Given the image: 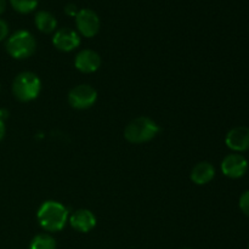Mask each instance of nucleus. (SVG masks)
<instances>
[{"label":"nucleus","mask_w":249,"mask_h":249,"mask_svg":"<svg viewBox=\"0 0 249 249\" xmlns=\"http://www.w3.org/2000/svg\"><path fill=\"white\" fill-rule=\"evenodd\" d=\"M39 225L49 232H57L65 228L68 220V209L56 201H46L36 213Z\"/></svg>","instance_id":"obj_1"},{"label":"nucleus","mask_w":249,"mask_h":249,"mask_svg":"<svg viewBox=\"0 0 249 249\" xmlns=\"http://www.w3.org/2000/svg\"><path fill=\"white\" fill-rule=\"evenodd\" d=\"M160 133V126L148 117H138L126 125L124 138L131 143H143L152 140Z\"/></svg>","instance_id":"obj_2"},{"label":"nucleus","mask_w":249,"mask_h":249,"mask_svg":"<svg viewBox=\"0 0 249 249\" xmlns=\"http://www.w3.org/2000/svg\"><path fill=\"white\" fill-rule=\"evenodd\" d=\"M41 82L33 72H22L12 83V92L21 102H29L36 99L40 94Z\"/></svg>","instance_id":"obj_3"},{"label":"nucleus","mask_w":249,"mask_h":249,"mask_svg":"<svg viewBox=\"0 0 249 249\" xmlns=\"http://www.w3.org/2000/svg\"><path fill=\"white\" fill-rule=\"evenodd\" d=\"M36 43L33 34L28 31H18L12 34L6 43V50L16 60H24L36 51Z\"/></svg>","instance_id":"obj_4"},{"label":"nucleus","mask_w":249,"mask_h":249,"mask_svg":"<svg viewBox=\"0 0 249 249\" xmlns=\"http://www.w3.org/2000/svg\"><path fill=\"white\" fill-rule=\"evenodd\" d=\"M97 100V91L88 84H80L73 88L68 94V102L75 109L90 108Z\"/></svg>","instance_id":"obj_5"},{"label":"nucleus","mask_w":249,"mask_h":249,"mask_svg":"<svg viewBox=\"0 0 249 249\" xmlns=\"http://www.w3.org/2000/svg\"><path fill=\"white\" fill-rule=\"evenodd\" d=\"M75 24L82 36L92 38L100 31V18L95 11L90 9L79 10L75 16Z\"/></svg>","instance_id":"obj_6"},{"label":"nucleus","mask_w":249,"mask_h":249,"mask_svg":"<svg viewBox=\"0 0 249 249\" xmlns=\"http://www.w3.org/2000/svg\"><path fill=\"white\" fill-rule=\"evenodd\" d=\"M248 169V162L241 155H229L221 163V170L224 175L231 179H238L246 174Z\"/></svg>","instance_id":"obj_7"},{"label":"nucleus","mask_w":249,"mask_h":249,"mask_svg":"<svg viewBox=\"0 0 249 249\" xmlns=\"http://www.w3.org/2000/svg\"><path fill=\"white\" fill-rule=\"evenodd\" d=\"M53 44L56 49L65 53L74 50L80 44V36L75 31L71 28H61L53 34Z\"/></svg>","instance_id":"obj_8"},{"label":"nucleus","mask_w":249,"mask_h":249,"mask_svg":"<svg viewBox=\"0 0 249 249\" xmlns=\"http://www.w3.org/2000/svg\"><path fill=\"white\" fill-rule=\"evenodd\" d=\"M225 142L229 148L236 152L249 150V128L237 126V128L231 129L226 135Z\"/></svg>","instance_id":"obj_9"},{"label":"nucleus","mask_w":249,"mask_h":249,"mask_svg":"<svg viewBox=\"0 0 249 249\" xmlns=\"http://www.w3.org/2000/svg\"><path fill=\"white\" fill-rule=\"evenodd\" d=\"M74 65L82 73H94L101 66V57L94 50H82L75 56Z\"/></svg>","instance_id":"obj_10"},{"label":"nucleus","mask_w":249,"mask_h":249,"mask_svg":"<svg viewBox=\"0 0 249 249\" xmlns=\"http://www.w3.org/2000/svg\"><path fill=\"white\" fill-rule=\"evenodd\" d=\"M70 224L79 232H90L96 226V218L89 209H78L70 216Z\"/></svg>","instance_id":"obj_11"},{"label":"nucleus","mask_w":249,"mask_h":249,"mask_svg":"<svg viewBox=\"0 0 249 249\" xmlns=\"http://www.w3.org/2000/svg\"><path fill=\"white\" fill-rule=\"evenodd\" d=\"M215 175V169L209 162L197 163L191 170V180L196 185H206L212 181Z\"/></svg>","instance_id":"obj_12"},{"label":"nucleus","mask_w":249,"mask_h":249,"mask_svg":"<svg viewBox=\"0 0 249 249\" xmlns=\"http://www.w3.org/2000/svg\"><path fill=\"white\" fill-rule=\"evenodd\" d=\"M36 26L43 33H53L57 27V19L51 12L39 11L36 15Z\"/></svg>","instance_id":"obj_13"},{"label":"nucleus","mask_w":249,"mask_h":249,"mask_svg":"<svg viewBox=\"0 0 249 249\" xmlns=\"http://www.w3.org/2000/svg\"><path fill=\"white\" fill-rule=\"evenodd\" d=\"M29 249H56V241L48 233H40L32 240Z\"/></svg>","instance_id":"obj_14"},{"label":"nucleus","mask_w":249,"mask_h":249,"mask_svg":"<svg viewBox=\"0 0 249 249\" xmlns=\"http://www.w3.org/2000/svg\"><path fill=\"white\" fill-rule=\"evenodd\" d=\"M10 4L19 14H28L36 9L38 0H10Z\"/></svg>","instance_id":"obj_15"},{"label":"nucleus","mask_w":249,"mask_h":249,"mask_svg":"<svg viewBox=\"0 0 249 249\" xmlns=\"http://www.w3.org/2000/svg\"><path fill=\"white\" fill-rule=\"evenodd\" d=\"M240 208L246 215L249 216V191L243 192L240 198Z\"/></svg>","instance_id":"obj_16"},{"label":"nucleus","mask_w":249,"mask_h":249,"mask_svg":"<svg viewBox=\"0 0 249 249\" xmlns=\"http://www.w3.org/2000/svg\"><path fill=\"white\" fill-rule=\"evenodd\" d=\"M7 34H9V26H7V23L4 19L0 18V41L4 40L7 36Z\"/></svg>","instance_id":"obj_17"},{"label":"nucleus","mask_w":249,"mask_h":249,"mask_svg":"<svg viewBox=\"0 0 249 249\" xmlns=\"http://www.w3.org/2000/svg\"><path fill=\"white\" fill-rule=\"evenodd\" d=\"M65 12L68 15V16L75 17L78 15V12H79V10H78V7L75 6L74 4H68V5H66Z\"/></svg>","instance_id":"obj_18"},{"label":"nucleus","mask_w":249,"mask_h":249,"mask_svg":"<svg viewBox=\"0 0 249 249\" xmlns=\"http://www.w3.org/2000/svg\"><path fill=\"white\" fill-rule=\"evenodd\" d=\"M4 136H5V124L4 122L0 119V141L4 139Z\"/></svg>","instance_id":"obj_19"},{"label":"nucleus","mask_w":249,"mask_h":249,"mask_svg":"<svg viewBox=\"0 0 249 249\" xmlns=\"http://www.w3.org/2000/svg\"><path fill=\"white\" fill-rule=\"evenodd\" d=\"M9 117V112L6 109H0V119L4 122V119H6Z\"/></svg>","instance_id":"obj_20"},{"label":"nucleus","mask_w":249,"mask_h":249,"mask_svg":"<svg viewBox=\"0 0 249 249\" xmlns=\"http://www.w3.org/2000/svg\"><path fill=\"white\" fill-rule=\"evenodd\" d=\"M6 9V0H0V15Z\"/></svg>","instance_id":"obj_21"},{"label":"nucleus","mask_w":249,"mask_h":249,"mask_svg":"<svg viewBox=\"0 0 249 249\" xmlns=\"http://www.w3.org/2000/svg\"><path fill=\"white\" fill-rule=\"evenodd\" d=\"M185 249H191V248H185Z\"/></svg>","instance_id":"obj_22"},{"label":"nucleus","mask_w":249,"mask_h":249,"mask_svg":"<svg viewBox=\"0 0 249 249\" xmlns=\"http://www.w3.org/2000/svg\"><path fill=\"white\" fill-rule=\"evenodd\" d=\"M248 249H249V245H248Z\"/></svg>","instance_id":"obj_23"},{"label":"nucleus","mask_w":249,"mask_h":249,"mask_svg":"<svg viewBox=\"0 0 249 249\" xmlns=\"http://www.w3.org/2000/svg\"><path fill=\"white\" fill-rule=\"evenodd\" d=\"M0 89H1V87H0Z\"/></svg>","instance_id":"obj_24"}]
</instances>
